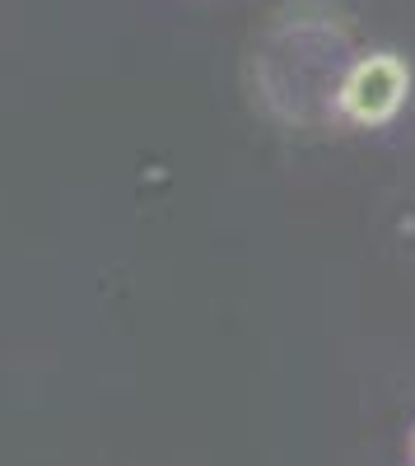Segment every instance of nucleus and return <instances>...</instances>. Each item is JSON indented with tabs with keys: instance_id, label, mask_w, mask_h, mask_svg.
Segmentation results:
<instances>
[{
	"instance_id": "1",
	"label": "nucleus",
	"mask_w": 415,
	"mask_h": 466,
	"mask_svg": "<svg viewBox=\"0 0 415 466\" xmlns=\"http://www.w3.org/2000/svg\"><path fill=\"white\" fill-rule=\"evenodd\" d=\"M410 94V70L401 56L392 52H373L364 56L341 85V112L350 116L355 127H383L401 112Z\"/></svg>"
}]
</instances>
